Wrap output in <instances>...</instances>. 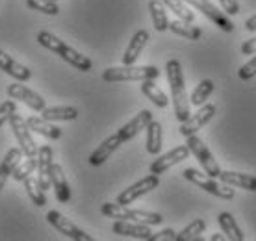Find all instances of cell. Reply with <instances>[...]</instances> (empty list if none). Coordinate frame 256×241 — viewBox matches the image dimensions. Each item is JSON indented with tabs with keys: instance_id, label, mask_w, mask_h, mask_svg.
<instances>
[{
	"instance_id": "6da1fadb",
	"label": "cell",
	"mask_w": 256,
	"mask_h": 241,
	"mask_svg": "<svg viewBox=\"0 0 256 241\" xmlns=\"http://www.w3.org/2000/svg\"><path fill=\"white\" fill-rule=\"evenodd\" d=\"M166 74L167 82L171 88V96H173V106H174V117L178 122L190 117V100H188L186 93V82H184V72H182V65L178 60H169L166 64Z\"/></svg>"
},
{
	"instance_id": "7a4b0ae2",
	"label": "cell",
	"mask_w": 256,
	"mask_h": 241,
	"mask_svg": "<svg viewBox=\"0 0 256 241\" xmlns=\"http://www.w3.org/2000/svg\"><path fill=\"white\" fill-rule=\"evenodd\" d=\"M38 43L41 44V46H45V48H48L50 52H54V54H58L64 62H67L69 65H72L74 69L82 70V72H90L91 67H93V62H91L88 56H84V54H80L78 50H74L72 46H69L67 43H64L60 38H56L54 34L50 32H39L38 34Z\"/></svg>"
},
{
	"instance_id": "3957f363",
	"label": "cell",
	"mask_w": 256,
	"mask_h": 241,
	"mask_svg": "<svg viewBox=\"0 0 256 241\" xmlns=\"http://www.w3.org/2000/svg\"><path fill=\"white\" fill-rule=\"evenodd\" d=\"M160 70L154 65H122V67H110L102 72L104 82H143V80H156Z\"/></svg>"
},
{
	"instance_id": "277c9868",
	"label": "cell",
	"mask_w": 256,
	"mask_h": 241,
	"mask_svg": "<svg viewBox=\"0 0 256 241\" xmlns=\"http://www.w3.org/2000/svg\"><path fill=\"white\" fill-rule=\"evenodd\" d=\"M102 216L110 217V219H121V221H134L141 222V224H148V226H154V224H162L164 217L160 214H154V212H145V210H134L128 208L124 204L119 202H104L102 208Z\"/></svg>"
},
{
	"instance_id": "5b68a950",
	"label": "cell",
	"mask_w": 256,
	"mask_h": 241,
	"mask_svg": "<svg viewBox=\"0 0 256 241\" xmlns=\"http://www.w3.org/2000/svg\"><path fill=\"white\" fill-rule=\"evenodd\" d=\"M182 176L186 178L188 182H192V184L198 186L200 190H204L206 193H212L214 197H218V198H223V200H232L234 198V190H232V186L228 184H218L216 182V178H212V176H204L202 172H198L197 169H186V171L182 172Z\"/></svg>"
},
{
	"instance_id": "8992f818",
	"label": "cell",
	"mask_w": 256,
	"mask_h": 241,
	"mask_svg": "<svg viewBox=\"0 0 256 241\" xmlns=\"http://www.w3.org/2000/svg\"><path fill=\"white\" fill-rule=\"evenodd\" d=\"M186 145L190 146V152L198 160V164H200V167L204 169L206 174L212 178H219V174H221V167H219V164L216 162L214 154L210 152V148L204 145V141L198 140L197 136L193 134V136H188Z\"/></svg>"
},
{
	"instance_id": "52a82bcc",
	"label": "cell",
	"mask_w": 256,
	"mask_h": 241,
	"mask_svg": "<svg viewBox=\"0 0 256 241\" xmlns=\"http://www.w3.org/2000/svg\"><path fill=\"white\" fill-rule=\"evenodd\" d=\"M10 126L13 130V136L17 138V143H19L20 150L26 158H36L38 156V143L34 141L32 134H30V128L26 124V119H22L17 112L10 117Z\"/></svg>"
},
{
	"instance_id": "ba28073f",
	"label": "cell",
	"mask_w": 256,
	"mask_h": 241,
	"mask_svg": "<svg viewBox=\"0 0 256 241\" xmlns=\"http://www.w3.org/2000/svg\"><path fill=\"white\" fill-rule=\"evenodd\" d=\"M158 186H160V176L150 172L148 176L141 178V180H138V182H136V184H132L130 188L122 190L121 193L117 195V202L128 206V204H132L134 200H138L140 197H143V195L150 193L152 190H156Z\"/></svg>"
},
{
	"instance_id": "9c48e42d",
	"label": "cell",
	"mask_w": 256,
	"mask_h": 241,
	"mask_svg": "<svg viewBox=\"0 0 256 241\" xmlns=\"http://www.w3.org/2000/svg\"><path fill=\"white\" fill-rule=\"evenodd\" d=\"M186 2L192 8H195L197 12L202 13L206 19H210L219 30H223V32H226V34H230L232 30H234V22L228 19V15L224 12H221L219 8L214 6L210 0H186Z\"/></svg>"
},
{
	"instance_id": "30bf717a",
	"label": "cell",
	"mask_w": 256,
	"mask_h": 241,
	"mask_svg": "<svg viewBox=\"0 0 256 241\" xmlns=\"http://www.w3.org/2000/svg\"><path fill=\"white\" fill-rule=\"evenodd\" d=\"M8 96L13 100H20L22 104H26L28 108H32L34 112H43L46 108L45 98L36 93L34 89H30L28 86H24L22 82H13L8 86Z\"/></svg>"
},
{
	"instance_id": "8fae6325",
	"label": "cell",
	"mask_w": 256,
	"mask_h": 241,
	"mask_svg": "<svg viewBox=\"0 0 256 241\" xmlns=\"http://www.w3.org/2000/svg\"><path fill=\"white\" fill-rule=\"evenodd\" d=\"M216 112H218L216 104H206V102H204V104H202V106L197 110V114L190 115V117H188L184 122H180L178 132L182 134L184 138H188V136H193V134H197L200 128L206 126V124H208V122L214 119Z\"/></svg>"
},
{
	"instance_id": "7c38bea8",
	"label": "cell",
	"mask_w": 256,
	"mask_h": 241,
	"mask_svg": "<svg viewBox=\"0 0 256 241\" xmlns=\"http://www.w3.org/2000/svg\"><path fill=\"white\" fill-rule=\"evenodd\" d=\"M46 221L50 222L60 234L67 236V238H70V240H74V241H91L93 240L90 234H86L82 228H78L74 222L69 221L65 216H62L58 210H50V212L46 214Z\"/></svg>"
},
{
	"instance_id": "4fadbf2b",
	"label": "cell",
	"mask_w": 256,
	"mask_h": 241,
	"mask_svg": "<svg viewBox=\"0 0 256 241\" xmlns=\"http://www.w3.org/2000/svg\"><path fill=\"white\" fill-rule=\"evenodd\" d=\"M190 146L188 145H180V146H174V148H171L169 152L162 154L158 160H154L152 164H150V172L152 174H164V172L167 171V169H171L173 165L180 164V162H184V160H188V156H190Z\"/></svg>"
},
{
	"instance_id": "5bb4252c",
	"label": "cell",
	"mask_w": 256,
	"mask_h": 241,
	"mask_svg": "<svg viewBox=\"0 0 256 241\" xmlns=\"http://www.w3.org/2000/svg\"><path fill=\"white\" fill-rule=\"evenodd\" d=\"M54 164V154L48 145H43L38 148V182L43 190H50V169Z\"/></svg>"
},
{
	"instance_id": "9a60e30c",
	"label": "cell",
	"mask_w": 256,
	"mask_h": 241,
	"mask_svg": "<svg viewBox=\"0 0 256 241\" xmlns=\"http://www.w3.org/2000/svg\"><path fill=\"white\" fill-rule=\"evenodd\" d=\"M0 70H4L6 74L17 80V82H26L32 78V70L24 67L22 64H19L13 56H10L6 50L0 48Z\"/></svg>"
},
{
	"instance_id": "2e32d148",
	"label": "cell",
	"mask_w": 256,
	"mask_h": 241,
	"mask_svg": "<svg viewBox=\"0 0 256 241\" xmlns=\"http://www.w3.org/2000/svg\"><path fill=\"white\" fill-rule=\"evenodd\" d=\"M150 120H152V114H150L148 110H141V112L136 115L134 119L128 120L124 126L117 130V136L121 138L122 143H126V141L134 140V138L141 132V130H145Z\"/></svg>"
},
{
	"instance_id": "e0dca14e",
	"label": "cell",
	"mask_w": 256,
	"mask_h": 241,
	"mask_svg": "<svg viewBox=\"0 0 256 241\" xmlns=\"http://www.w3.org/2000/svg\"><path fill=\"white\" fill-rule=\"evenodd\" d=\"M112 230L119 236L136 238V240H150V236H152V230L148 228V224H141V222L134 221H121V219H117L114 222Z\"/></svg>"
},
{
	"instance_id": "ac0fdd59",
	"label": "cell",
	"mask_w": 256,
	"mask_h": 241,
	"mask_svg": "<svg viewBox=\"0 0 256 241\" xmlns=\"http://www.w3.org/2000/svg\"><path fill=\"white\" fill-rule=\"evenodd\" d=\"M148 39H150V36H148L147 30H138V32L132 36V39H130V43H128V46H126V50L122 54V65H134L136 62H138V58L141 56L143 48L147 46Z\"/></svg>"
},
{
	"instance_id": "d6986e66",
	"label": "cell",
	"mask_w": 256,
	"mask_h": 241,
	"mask_svg": "<svg viewBox=\"0 0 256 241\" xmlns=\"http://www.w3.org/2000/svg\"><path fill=\"white\" fill-rule=\"evenodd\" d=\"M122 145L121 138L117 136V134H114V136H110V138H106V140L100 143V145L96 146L95 150L91 152L90 156V164L93 165V167H98V165H102L106 160L112 156V154L116 152L117 148Z\"/></svg>"
},
{
	"instance_id": "ffe728a7",
	"label": "cell",
	"mask_w": 256,
	"mask_h": 241,
	"mask_svg": "<svg viewBox=\"0 0 256 241\" xmlns=\"http://www.w3.org/2000/svg\"><path fill=\"white\" fill-rule=\"evenodd\" d=\"M50 184H52V190L56 193V198H58L60 202H69L70 200V188H69V182H67V178H65V172H64V167L60 164H52V169H50Z\"/></svg>"
},
{
	"instance_id": "44dd1931",
	"label": "cell",
	"mask_w": 256,
	"mask_h": 241,
	"mask_svg": "<svg viewBox=\"0 0 256 241\" xmlns=\"http://www.w3.org/2000/svg\"><path fill=\"white\" fill-rule=\"evenodd\" d=\"M22 150H20V146H13V148H10L6 152V156H4V160L0 162V190L6 186L8 178L13 174V169L19 165V162L22 160Z\"/></svg>"
},
{
	"instance_id": "7402d4cb",
	"label": "cell",
	"mask_w": 256,
	"mask_h": 241,
	"mask_svg": "<svg viewBox=\"0 0 256 241\" xmlns=\"http://www.w3.org/2000/svg\"><path fill=\"white\" fill-rule=\"evenodd\" d=\"M26 124L30 128V132L41 134L48 140H60L62 138V128H58L56 124H52L50 120L43 119V117H28L26 119Z\"/></svg>"
},
{
	"instance_id": "603a6c76",
	"label": "cell",
	"mask_w": 256,
	"mask_h": 241,
	"mask_svg": "<svg viewBox=\"0 0 256 241\" xmlns=\"http://www.w3.org/2000/svg\"><path fill=\"white\" fill-rule=\"evenodd\" d=\"M219 178H221L223 184H228L232 188L256 191V176H252V174H244V172H236V171H221Z\"/></svg>"
},
{
	"instance_id": "cb8c5ba5",
	"label": "cell",
	"mask_w": 256,
	"mask_h": 241,
	"mask_svg": "<svg viewBox=\"0 0 256 241\" xmlns=\"http://www.w3.org/2000/svg\"><path fill=\"white\" fill-rule=\"evenodd\" d=\"M218 222H219V226H221V230H223V234L226 236V240H230V241H244L245 240L244 232H242V226L238 224V221L234 219L232 214H228V212L219 214Z\"/></svg>"
},
{
	"instance_id": "d4e9b609",
	"label": "cell",
	"mask_w": 256,
	"mask_h": 241,
	"mask_svg": "<svg viewBox=\"0 0 256 241\" xmlns=\"http://www.w3.org/2000/svg\"><path fill=\"white\" fill-rule=\"evenodd\" d=\"M147 152L156 156L162 152V145H164V128L158 120H150L147 124Z\"/></svg>"
},
{
	"instance_id": "484cf974",
	"label": "cell",
	"mask_w": 256,
	"mask_h": 241,
	"mask_svg": "<svg viewBox=\"0 0 256 241\" xmlns=\"http://www.w3.org/2000/svg\"><path fill=\"white\" fill-rule=\"evenodd\" d=\"M148 12L152 17V26L156 32H166L169 30V19H167L166 6L162 0H150L148 2Z\"/></svg>"
},
{
	"instance_id": "4316f807",
	"label": "cell",
	"mask_w": 256,
	"mask_h": 241,
	"mask_svg": "<svg viewBox=\"0 0 256 241\" xmlns=\"http://www.w3.org/2000/svg\"><path fill=\"white\" fill-rule=\"evenodd\" d=\"M41 117L50 122L56 120H74L78 117V110L74 106H50L41 112Z\"/></svg>"
},
{
	"instance_id": "83f0119b",
	"label": "cell",
	"mask_w": 256,
	"mask_h": 241,
	"mask_svg": "<svg viewBox=\"0 0 256 241\" xmlns=\"http://www.w3.org/2000/svg\"><path fill=\"white\" fill-rule=\"evenodd\" d=\"M169 30L174 34V36H180L184 39H190V41H197L200 36H202V30L198 26H193L192 22H186V20H171L169 22Z\"/></svg>"
},
{
	"instance_id": "f1b7e54d",
	"label": "cell",
	"mask_w": 256,
	"mask_h": 241,
	"mask_svg": "<svg viewBox=\"0 0 256 241\" xmlns=\"http://www.w3.org/2000/svg\"><path fill=\"white\" fill-rule=\"evenodd\" d=\"M141 93L147 96L154 106H158V108H167V104H169L167 95L152 82V80H143V82H141Z\"/></svg>"
},
{
	"instance_id": "f546056e",
	"label": "cell",
	"mask_w": 256,
	"mask_h": 241,
	"mask_svg": "<svg viewBox=\"0 0 256 241\" xmlns=\"http://www.w3.org/2000/svg\"><path fill=\"white\" fill-rule=\"evenodd\" d=\"M24 190L28 193V197L32 200L36 206H45L46 204V195H45V190L39 186L38 178L34 176H26L24 178Z\"/></svg>"
},
{
	"instance_id": "4dcf8cb0",
	"label": "cell",
	"mask_w": 256,
	"mask_h": 241,
	"mask_svg": "<svg viewBox=\"0 0 256 241\" xmlns=\"http://www.w3.org/2000/svg\"><path fill=\"white\" fill-rule=\"evenodd\" d=\"M162 2H164V6L167 10H171L176 15V19L186 20V22H193L195 20V13L188 8L186 0H162Z\"/></svg>"
},
{
	"instance_id": "1f68e13d",
	"label": "cell",
	"mask_w": 256,
	"mask_h": 241,
	"mask_svg": "<svg viewBox=\"0 0 256 241\" xmlns=\"http://www.w3.org/2000/svg\"><path fill=\"white\" fill-rule=\"evenodd\" d=\"M214 89H216V84L212 82V80H202V82H198V86L192 93L190 102H192L193 106H202V104L210 98V95L214 93Z\"/></svg>"
},
{
	"instance_id": "d6a6232c",
	"label": "cell",
	"mask_w": 256,
	"mask_h": 241,
	"mask_svg": "<svg viewBox=\"0 0 256 241\" xmlns=\"http://www.w3.org/2000/svg\"><path fill=\"white\" fill-rule=\"evenodd\" d=\"M206 230V222L202 219H195L188 224L186 228H182V232L176 234V241H193L198 240V236Z\"/></svg>"
},
{
	"instance_id": "836d02e7",
	"label": "cell",
	"mask_w": 256,
	"mask_h": 241,
	"mask_svg": "<svg viewBox=\"0 0 256 241\" xmlns=\"http://www.w3.org/2000/svg\"><path fill=\"white\" fill-rule=\"evenodd\" d=\"M38 169V156L36 158H26L24 162H19V165L13 169V180L17 182H24L26 176H30L34 171Z\"/></svg>"
},
{
	"instance_id": "e575fe53",
	"label": "cell",
	"mask_w": 256,
	"mask_h": 241,
	"mask_svg": "<svg viewBox=\"0 0 256 241\" xmlns=\"http://www.w3.org/2000/svg\"><path fill=\"white\" fill-rule=\"evenodd\" d=\"M26 6L34 12H41L45 15H58L60 6L56 0H26Z\"/></svg>"
},
{
	"instance_id": "d590c367",
	"label": "cell",
	"mask_w": 256,
	"mask_h": 241,
	"mask_svg": "<svg viewBox=\"0 0 256 241\" xmlns=\"http://www.w3.org/2000/svg\"><path fill=\"white\" fill-rule=\"evenodd\" d=\"M15 112H17V104H15L13 98L0 104V128L4 126L6 122H10V117H12Z\"/></svg>"
},
{
	"instance_id": "8d00e7d4",
	"label": "cell",
	"mask_w": 256,
	"mask_h": 241,
	"mask_svg": "<svg viewBox=\"0 0 256 241\" xmlns=\"http://www.w3.org/2000/svg\"><path fill=\"white\" fill-rule=\"evenodd\" d=\"M238 76H240V80H244V82H247V80H250V78L256 76V56L250 58L247 64L240 67Z\"/></svg>"
},
{
	"instance_id": "74e56055",
	"label": "cell",
	"mask_w": 256,
	"mask_h": 241,
	"mask_svg": "<svg viewBox=\"0 0 256 241\" xmlns=\"http://www.w3.org/2000/svg\"><path fill=\"white\" fill-rule=\"evenodd\" d=\"M176 241V232H174L173 228H166V230H162V232H156V234L150 236V240L148 241Z\"/></svg>"
},
{
	"instance_id": "f35d334b",
	"label": "cell",
	"mask_w": 256,
	"mask_h": 241,
	"mask_svg": "<svg viewBox=\"0 0 256 241\" xmlns=\"http://www.w3.org/2000/svg\"><path fill=\"white\" fill-rule=\"evenodd\" d=\"M219 2H221V8H223V12L226 15H236V13H240L238 0H219Z\"/></svg>"
},
{
	"instance_id": "ab89813d",
	"label": "cell",
	"mask_w": 256,
	"mask_h": 241,
	"mask_svg": "<svg viewBox=\"0 0 256 241\" xmlns=\"http://www.w3.org/2000/svg\"><path fill=\"white\" fill-rule=\"evenodd\" d=\"M242 54H244V56H252V54H256V38L247 39V41L242 44Z\"/></svg>"
},
{
	"instance_id": "60d3db41",
	"label": "cell",
	"mask_w": 256,
	"mask_h": 241,
	"mask_svg": "<svg viewBox=\"0 0 256 241\" xmlns=\"http://www.w3.org/2000/svg\"><path fill=\"white\" fill-rule=\"evenodd\" d=\"M245 28H247L249 32H256V13L252 15V17H249V19L245 20Z\"/></svg>"
},
{
	"instance_id": "b9f144b4",
	"label": "cell",
	"mask_w": 256,
	"mask_h": 241,
	"mask_svg": "<svg viewBox=\"0 0 256 241\" xmlns=\"http://www.w3.org/2000/svg\"><path fill=\"white\" fill-rule=\"evenodd\" d=\"M224 240H226V236L224 234H214L210 238V241H224Z\"/></svg>"
},
{
	"instance_id": "7bdbcfd3",
	"label": "cell",
	"mask_w": 256,
	"mask_h": 241,
	"mask_svg": "<svg viewBox=\"0 0 256 241\" xmlns=\"http://www.w3.org/2000/svg\"><path fill=\"white\" fill-rule=\"evenodd\" d=\"M56 2H58V0H56Z\"/></svg>"
}]
</instances>
